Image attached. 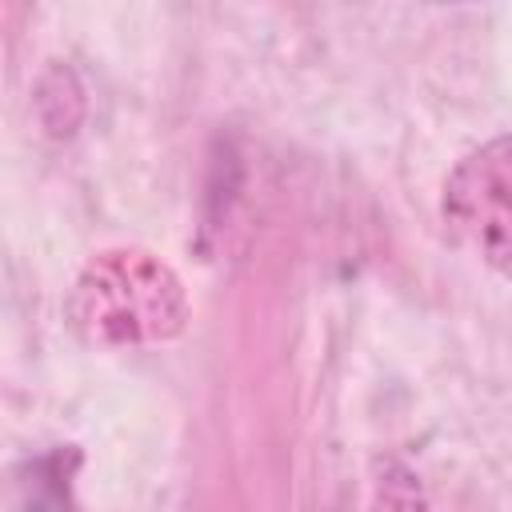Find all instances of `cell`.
<instances>
[{"instance_id":"cell-1","label":"cell","mask_w":512,"mask_h":512,"mask_svg":"<svg viewBox=\"0 0 512 512\" xmlns=\"http://www.w3.org/2000/svg\"><path fill=\"white\" fill-rule=\"evenodd\" d=\"M68 316L92 344H156L184 328L188 300L164 260L140 248H112L80 272Z\"/></svg>"},{"instance_id":"cell-3","label":"cell","mask_w":512,"mask_h":512,"mask_svg":"<svg viewBox=\"0 0 512 512\" xmlns=\"http://www.w3.org/2000/svg\"><path fill=\"white\" fill-rule=\"evenodd\" d=\"M64 452H52L28 468L24 492H28V512H72L68 504V476H60Z\"/></svg>"},{"instance_id":"cell-2","label":"cell","mask_w":512,"mask_h":512,"mask_svg":"<svg viewBox=\"0 0 512 512\" xmlns=\"http://www.w3.org/2000/svg\"><path fill=\"white\" fill-rule=\"evenodd\" d=\"M444 220L492 268L512 276V136L468 152L444 188Z\"/></svg>"}]
</instances>
